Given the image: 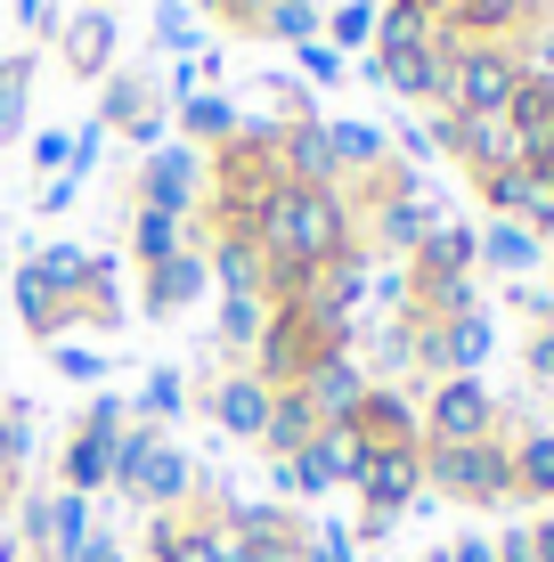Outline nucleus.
<instances>
[{
	"instance_id": "nucleus-23",
	"label": "nucleus",
	"mask_w": 554,
	"mask_h": 562,
	"mask_svg": "<svg viewBox=\"0 0 554 562\" xmlns=\"http://www.w3.org/2000/svg\"><path fill=\"white\" fill-rule=\"evenodd\" d=\"M188 131H213V139H221V131H228V106H221V99H196V106H188Z\"/></svg>"
},
{
	"instance_id": "nucleus-8",
	"label": "nucleus",
	"mask_w": 554,
	"mask_h": 562,
	"mask_svg": "<svg viewBox=\"0 0 554 562\" xmlns=\"http://www.w3.org/2000/svg\"><path fill=\"white\" fill-rule=\"evenodd\" d=\"M139 204H147V212H171V221H180V212L196 204V164H188L180 147H163L156 164L139 171Z\"/></svg>"
},
{
	"instance_id": "nucleus-25",
	"label": "nucleus",
	"mask_w": 554,
	"mask_h": 562,
	"mask_svg": "<svg viewBox=\"0 0 554 562\" xmlns=\"http://www.w3.org/2000/svg\"><path fill=\"white\" fill-rule=\"evenodd\" d=\"M74 562H123V547H114V538H106V530H90V538H82V547H74Z\"/></svg>"
},
{
	"instance_id": "nucleus-16",
	"label": "nucleus",
	"mask_w": 554,
	"mask_h": 562,
	"mask_svg": "<svg viewBox=\"0 0 554 562\" xmlns=\"http://www.w3.org/2000/svg\"><path fill=\"white\" fill-rule=\"evenodd\" d=\"M156 562H221V530L213 521H156Z\"/></svg>"
},
{
	"instance_id": "nucleus-2",
	"label": "nucleus",
	"mask_w": 554,
	"mask_h": 562,
	"mask_svg": "<svg viewBox=\"0 0 554 562\" xmlns=\"http://www.w3.org/2000/svg\"><path fill=\"white\" fill-rule=\"evenodd\" d=\"M351 490L368 497V521H399V506L425 490V449L416 440H368V464H359Z\"/></svg>"
},
{
	"instance_id": "nucleus-13",
	"label": "nucleus",
	"mask_w": 554,
	"mask_h": 562,
	"mask_svg": "<svg viewBox=\"0 0 554 562\" xmlns=\"http://www.w3.org/2000/svg\"><path fill=\"white\" fill-rule=\"evenodd\" d=\"M270 335V294H221V342L228 351H253Z\"/></svg>"
},
{
	"instance_id": "nucleus-22",
	"label": "nucleus",
	"mask_w": 554,
	"mask_h": 562,
	"mask_svg": "<svg viewBox=\"0 0 554 562\" xmlns=\"http://www.w3.org/2000/svg\"><path fill=\"white\" fill-rule=\"evenodd\" d=\"M522 367H530L539 383H554V326H546V335H530V342H522Z\"/></svg>"
},
{
	"instance_id": "nucleus-24",
	"label": "nucleus",
	"mask_w": 554,
	"mask_h": 562,
	"mask_svg": "<svg viewBox=\"0 0 554 562\" xmlns=\"http://www.w3.org/2000/svg\"><path fill=\"white\" fill-rule=\"evenodd\" d=\"M498 547V562H539V547H530V530H506V538H489Z\"/></svg>"
},
{
	"instance_id": "nucleus-5",
	"label": "nucleus",
	"mask_w": 554,
	"mask_h": 562,
	"mask_svg": "<svg viewBox=\"0 0 554 562\" xmlns=\"http://www.w3.org/2000/svg\"><path fill=\"white\" fill-rule=\"evenodd\" d=\"M449 90H456V114H506L522 82H513L506 57H465V66L449 74Z\"/></svg>"
},
{
	"instance_id": "nucleus-20",
	"label": "nucleus",
	"mask_w": 554,
	"mask_h": 562,
	"mask_svg": "<svg viewBox=\"0 0 554 562\" xmlns=\"http://www.w3.org/2000/svg\"><path fill=\"white\" fill-rule=\"evenodd\" d=\"M49 367H57L66 383H99V375H106V359L90 351V342H49Z\"/></svg>"
},
{
	"instance_id": "nucleus-18",
	"label": "nucleus",
	"mask_w": 554,
	"mask_h": 562,
	"mask_svg": "<svg viewBox=\"0 0 554 562\" xmlns=\"http://www.w3.org/2000/svg\"><path fill=\"white\" fill-rule=\"evenodd\" d=\"M180 408H188V383L171 375V367H163V375H147V392H139V424H171Z\"/></svg>"
},
{
	"instance_id": "nucleus-11",
	"label": "nucleus",
	"mask_w": 554,
	"mask_h": 562,
	"mask_svg": "<svg viewBox=\"0 0 554 562\" xmlns=\"http://www.w3.org/2000/svg\"><path fill=\"white\" fill-rule=\"evenodd\" d=\"M16 318H25L33 335H57V326L74 318V302H66V294H57V285L42 278V269L25 261V269H16Z\"/></svg>"
},
{
	"instance_id": "nucleus-14",
	"label": "nucleus",
	"mask_w": 554,
	"mask_h": 562,
	"mask_svg": "<svg viewBox=\"0 0 554 562\" xmlns=\"http://www.w3.org/2000/svg\"><path fill=\"white\" fill-rule=\"evenodd\" d=\"M131 254H139V269H163L171 254H188V237H180L171 212H147L139 204V221H131Z\"/></svg>"
},
{
	"instance_id": "nucleus-1",
	"label": "nucleus",
	"mask_w": 554,
	"mask_h": 562,
	"mask_svg": "<svg viewBox=\"0 0 554 562\" xmlns=\"http://www.w3.org/2000/svg\"><path fill=\"white\" fill-rule=\"evenodd\" d=\"M425 481L456 506H506L513 497V440H432L425 449Z\"/></svg>"
},
{
	"instance_id": "nucleus-21",
	"label": "nucleus",
	"mask_w": 554,
	"mask_h": 562,
	"mask_svg": "<svg viewBox=\"0 0 554 562\" xmlns=\"http://www.w3.org/2000/svg\"><path fill=\"white\" fill-rule=\"evenodd\" d=\"M302 562H359V554L342 530H318V538H302Z\"/></svg>"
},
{
	"instance_id": "nucleus-10",
	"label": "nucleus",
	"mask_w": 554,
	"mask_h": 562,
	"mask_svg": "<svg viewBox=\"0 0 554 562\" xmlns=\"http://www.w3.org/2000/svg\"><path fill=\"white\" fill-rule=\"evenodd\" d=\"M318 432V416H310V400L302 392H270V424H261V449L270 457H302V440Z\"/></svg>"
},
{
	"instance_id": "nucleus-17",
	"label": "nucleus",
	"mask_w": 554,
	"mask_h": 562,
	"mask_svg": "<svg viewBox=\"0 0 554 562\" xmlns=\"http://www.w3.org/2000/svg\"><path fill=\"white\" fill-rule=\"evenodd\" d=\"M432 237V212L416 204V196H399V204H384V245H399V254H416V245Z\"/></svg>"
},
{
	"instance_id": "nucleus-7",
	"label": "nucleus",
	"mask_w": 554,
	"mask_h": 562,
	"mask_svg": "<svg viewBox=\"0 0 554 562\" xmlns=\"http://www.w3.org/2000/svg\"><path fill=\"white\" fill-rule=\"evenodd\" d=\"M114 440L123 432H106V424H74V440H66V490L74 497H90V490L114 481Z\"/></svg>"
},
{
	"instance_id": "nucleus-26",
	"label": "nucleus",
	"mask_w": 554,
	"mask_h": 562,
	"mask_svg": "<svg viewBox=\"0 0 554 562\" xmlns=\"http://www.w3.org/2000/svg\"><path fill=\"white\" fill-rule=\"evenodd\" d=\"M530 547H539V562H554V514H546V521H530Z\"/></svg>"
},
{
	"instance_id": "nucleus-4",
	"label": "nucleus",
	"mask_w": 554,
	"mask_h": 562,
	"mask_svg": "<svg viewBox=\"0 0 554 562\" xmlns=\"http://www.w3.org/2000/svg\"><path fill=\"white\" fill-rule=\"evenodd\" d=\"M302 400H310V416L318 424H351L359 416V400H368V367H359L351 351H335V359H318L310 375L294 383Z\"/></svg>"
},
{
	"instance_id": "nucleus-12",
	"label": "nucleus",
	"mask_w": 554,
	"mask_h": 562,
	"mask_svg": "<svg viewBox=\"0 0 554 562\" xmlns=\"http://www.w3.org/2000/svg\"><path fill=\"white\" fill-rule=\"evenodd\" d=\"M539 254H546V237H530L522 221H498V228H489V237H482V261H489V269H506V278H522V269H539Z\"/></svg>"
},
{
	"instance_id": "nucleus-9",
	"label": "nucleus",
	"mask_w": 554,
	"mask_h": 562,
	"mask_svg": "<svg viewBox=\"0 0 554 562\" xmlns=\"http://www.w3.org/2000/svg\"><path fill=\"white\" fill-rule=\"evenodd\" d=\"M204 294V254H171L163 269H147V318H171V310H188Z\"/></svg>"
},
{
	"instance_id": "nucleus-6",
	"label": "nucleus",
	"mask_w": 554,
	"mask_h": 562,
	"mask_svg": "<svg viewBox=\"0 0 554 562\" xmlns=\"http://www.w3.org/2000/svg\"><path fill=\"white\" fill-rule=\"evenodd\" d=\"M213 424H221V432H237V440H261V424H270V383H261L253 367L228 375L213 392Z\"/></svg>"
},
{
	"instance_id": "nucleus-3",
	"label": "nucleus",
	"mask_w": 554,
	"mask_h": 562,
	"mask_svg": "<svg viewBox=\"0 0 554 562\" xmlns=\"http://www.w3.org/2000/svg\"><path fill=\"white\" fill-rule=\"evenodd\" d=\"M425 432L432 440H489L498 432V400L473 375H441V392H432V408H425Z\"/></svg>"
},
{
	"instance_id": "nucleus-19",
	"label": "nucleus",
	"mask_w": 554,
	"mask_h": 562,
	"mask_svg": "<svg viewBox=\"0 0 554 562\" xmlns=\"http://www.w3.org/2000/svg\"><path fill=\"white\" fill-rule=\"evenodd\" d=\"M327 147H335V171H342V164H375V155H384V139H375L368 123H335Z\"/></svg>"
},
{
	"instance_id": "nucleus-15",
	"label": "nucleus",
	"mask_w": 554,
	"mask_h": 562,
	"mask_svg": "<svg viewBox=\"0 0 554 562\" xmlns=\"http://www.w3.org/2000/svg\"><path fill=\"white\" fill-rule=\"evenodd\" d=\"M513 497H554V432L513 440Z\"/></svg>"
}]
</instances>
